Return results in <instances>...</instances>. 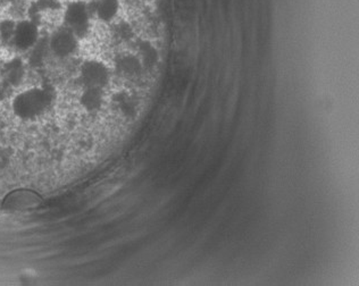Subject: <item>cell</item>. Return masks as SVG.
<instances>
[{
	"instance_id": "1",
	"label": "cell",
	"mask_w": 359,
	"mask_h": 286,
	"mask_svg": "<svg viewBox=\"0 0 359 286\" xmlns=\"http://www.w3.org/2000/svg\"><path fill=\"white\" fill-rule=\"evenodd\" d=\"M54 93L48 87L34 86L18 91L11 102L12 113L23 122H32L41 117L54 102Z\"/></svg>"
},
{
	"instance_id": "2",
	"label": "cell",
	"mask_w": 359,
	"mask_h": 286,
	"mask_svg": "<svg viewBox=\"0 0 359 286\" xmlns=\"http://www.w3.org/2000/svg\"><path fill=\"white\" fill-rule=\"evenodd\" d=\"M90 5L83 0H73L64 9V27L80 38L87 36L91 18Z\"/></svg>"
},
{
	"instance_id": "3",
	"label": "cell",
	"mask_w": 359,
	"mask_h": 286,
	"mask_svg": "<svg viewBox=\"0 0 359 286\" xmlns=\"http://www.w3.org/2000/svg\"><path fill=\"white\" fill-rule=\"evenodd\" d=\"M111 79V73L105 64L97 60H88L80 67V81L84 88L104 89Z\"/></svg>"
},
{
	"instance_id": "4",
	"label": "cell",
	"mask_w": 359,
	"mask_h": 286,
	"mask_svg": "<svg viewBox=\"0 0 359 286\" xmlns=\"http://www.w3.org/2000/svg\"><path fill=\"white\" fill-rule=\"evenodd\" d=\"M50 53L60 58L72 56L79 48V38L67 27H60L49 38Z\"/></svg>"
},
{
	"instance_id": "5",
	"label": "cell",
	"mask_w": 359,
	"mask_h": 286,
	"mask_svg": "<svg viewBox=\"0 0 359 286\" xmlns=\"http://www.w3.org/2000/svg\"><path fill=\"white\" fill-rule=\"evenodd\" d=\"M115 67L118 74L128 79L138 78L144 69L140 58L131 54L121 55L117 57Z\"/></svg>"
},
{
	"instance_id": "6",
	"label": "cell",
	"mask_w": 359,
	"mask_h": 286,
	"mask_svg": "<svg viewBox=\"0 0 359 286\" xmlns=\"http://www.w3.org/2000/svg\"><path fill=\"white\" fill-rule=\"evenodd\" d=\"M89 5L91 13L100 21L111 22L118 14L120 0H93Z\"/></svg>"
},
{
	"instance_id": "7",
	"label": "cell",
	"mask_w": 359,
	"mask_h": 286,
	"mask_svg": "<svg viewBox=\"0 0 359 286\" xmlns=\"http://www.w3.org/2000/svg\"><path fill=\"white\" fill-rule=\"evenodd\" d=\"M102 102H104L102 89L86 88L80 97V104L82 107L90 113L99 111L102 108Z\"/></svg>"
},
{
	"instance_id": "8",
	"label": "cell",
	"mask_w": 359,
	"mask_h": 286,
	"mask_svg": "<svg viewBox=\"0 0 359 286\" xmlns=\"http://www.w3.org/2000/svg\"><path fill=\"white\" fill-rule=\"evenodd\" d=\"M114 102L117 109L126 118H135V115L138 113V104H137L135 99L128 93H124V91L117 93L114 95Z\"/></svg>"
},
{
	"instance_id": "9",
	"label": "cell",
	"mask_w": 359,
	"mask_h": 286,
	"mask_svg": "<svg viewBox=\"0 0 359 286\" xmlns=\"http://www.w3.org/2000/svg\"><path fill=\"white\" fill-rule=\"evenodd\" d=\"M140 60L146 69H153L158 62V51L150 42L140 41L138 46Z\"/></svg>"
},
{
	"instance_id": "10",
	"label": "cell",
	"mask_w": 359,
	"mask_h": 286,
	"mask_svg": "<svg viewBox=\"0 0 359 286\" xmlns=\"http://www.w3.org/2000/svg\"><path fill=\"white\" fill-rule=\"evenodd\" d=\"M133 34L131 27L129 24L121 23L116 27V36L121 40H129Z\"/></svg>"
}]
</instances>
